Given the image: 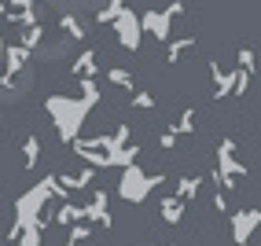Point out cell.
I'll list each match as a JSON object with an SVG mask.
<instances>
[{
  "label": "cell",
  "instance_id": "1",
  "mask_svg": "<svg viewBox=\"0 0 261 246\" xmlns=\"http://www.w3.org/2000/svg\"><path fill=\"white\" fill-rule=\"evenodd\" d=\"M44 107L51 114V121H56V132L63 144H70V140H77L81 125H85V118H89V103L77 99V96H48L44 99Z\"/></svg>",
  "mask_w": 261,
  "mask_h": 246
},
{
  "label": "cell",
  "instance_id": "2",
  "mask_svg": "<svg viewBox=\"0 0 261 246\" xmlns=\"http://www.w3.org/2000/svg\"><path fill=\"white\" fill-rule=\"evenodd\" d=\"M159 184H166L162 173H151V177H147L140 166H125V169H121V180H118V195L125 202H133V206H140Z\"/></svg>",
  "mask_w": 261,
  "mask_h": 246
},
{
  "label": "cell",
  "instance_id": "3",
  "mask_svg": "<svg viewBox=\"0 0 261 246\" xmlns=\"http://www.w3.org/2000/svg\"><path fill=\"white\" fill-rule=\"evenodd\" d=\"M111 26H114V33H118V44H121V48L140 51L144 33H140V19H136V11H133V8H121V11H118V19H114Z\"/></svg>",
  "mask_w": 261,
  "mask_h": 246
},
{
  "label": "cell",
  "instance_id": "4",
  "mask_svg": "<svg viewBox=\"0 0 261 246\" xmlns=\"http://www.w3.org/2000/svg\"><path fill=\"white\" fill-rule=\"evenodd\" d=\"M81 221H85V224H99L103 232H111V228H114V217H111V195H107L103 187L92 195L89 206H81Z\"/></svg>",
  "mask_w": 261,
  "mask_h": 246
},
{
  "label": "cell",
  "instance_id": "5",
  "mask_svg": "<svg viewBox=\"0 0 261 246\" xmlns=\"http://www.w3.org/2000/svg\"><path fill=\"white\" fill-rule=\"evenodd\" d=\"M136 19H140V33H151L154 41H173V19L166 11L147 8L144 15H136Z\"/></svg>",
  "mask_w": 261,
  "mask_h": 246
},
{
  "label": "cell",
  "instance_id": "6",
  "mask_svg": "<svg viewBox=\"0 0 261 246\" xmlns=\"http://www.w3.org/2000/svg\"><path fill=\"white\" fill-rule=\"evenodd\" d=\"M257 224H261V209L257 206L236 209V213H232V242L236 246H247V239L257 232Z\"/></svg>",
  "mask_w": 261,
  "mask_h": 246
},
{
  "label": "cell",
  "instance_id": "7",
  "mask_svg": "<svg viewBox=\"0 0 261 246\" xmlns=\"http://www.w3.org/2000/svg\"><path fill=\"white\" fill-rule=\"evenodd\" d=\"M30 56L33 51H26L22 44H8L4 48V77H19L26 70V63H30Z\"/></svg>",
  "mask_w": 261,
  "mask_h": 246
},
{
  "label": "cell",
  "instance_id": "8",
  "mask_svg": "<svg viewBox=\"0 0 261 246\" xmlns=\"http://www.w3.org/2000/svg\"><path fill=\"white\" fill-rule=\"evenodd\" d=\"M56 180H59V187L70 195V191H81V187H89L92 180H96V169H77V173H56Z\"/></svg>",
  "mask_w": 261,
  "mask_h": 246
},
{
  "label": "cell",
  "instance_id": "9",
  "mask_svg": "<svg viewBox=\"0 0 261 246\" xmlns=\"http://www.w3.org/2000/svg\"><path fill=\"white\" fill-rule=\"evenodd\" d=\"M96 59H99L96 51H92V48H85L81 56H77V59L70 63V74H74L77 81H81V77H96V74H99V66H96Z\"/></svg>",
  "mask_w": 261,
  "mask_h": 246
},
{
  "label": "cell",
  "instance_id": "10",
  "mask_svg": "<svg viewBox=\"0 0 261 246\" xmlns=\"http://www.w3.org/2000/svg\"><path fill=\"white\" fill-rule=\"evenodd\" d=\"M210 74H214V96L224 99V96H232V85H236V70H221L217 63L210 66Z\"/></svg>",
  "mask_w": 261,
  "mask_h": 246
},
{
  "label": "cell",
  "instance_id": "11",
  "mask_svg": "<svg viewBox=\"0 0 261 246\" xmlns=\"http://www.w3.org/2000/svg\"><path fill=\"white\" fill-rule=\"evenodd\" d=\"M136 158H140V147H136V144H125L121 151L107 154V162H111V169H125V166H136Z\"/></svg>",
  "mask_w": 261,
  "mask_h": 246
},
{
  "label": "cell",
  "instance_id": "12",
  "mask_svg": "<svg viewBox=\"0 0 261 246\" xmlns=\"http://www.w3.org/2000/svg\"><path fill=\"white\" fill-rule=\"evenodd\" d=\"M159 217H162L166 224H180V217H184V202L173 199V195L162 199V202H159Z\"/></svg>",
  "mask_w": 261,
  "mask_h": 246
},
{
  "label": "cell",
  "instance_id": "13",
  "mask_svg": "<svg viewBox=\"0 0 261 246\" xmlns=\"http://www.w3.org/2000/svg\"><path fill=\"white\" fill-rule=\"evenodd\" d=\"M56 224H63V228H70V224H81V206H74L70 199H66L59 209H56V217H51Z\"/></svg>",
  "mask_w": 261,
  "mask_h": 246
},
{
  "label": "cell",
  "instance_id": "14",
  "mask_svg": "<svg viewBox=\"0 0 261 246\" xmlns=\"http://www.w3.org/2000/svg\"><path fill=\"white\" fill-rule=\"evenodd\" d=\"M199 187H202V177H180V184H177V195H173V199L191 202V199L199 195Z\"/></svg>",
  "mask_w": 261,
  "mask_h": 246
},
{
  "label": "cell",
  "instance_id": "15",
  "mask_svg": "<svg viewBox=\"0 0 261 246\" xmlns=\"http://www.w3.org/2000/svg\"><path fill=\"white\" fill-rule=\"evenodd\" d=\"M191 48H195V37H177V41H169V48H166V63L173 66V63H177L184 51H191Z\"/></svg>",
  "mask_w": 261,
  "mask_h": 246
},
{
  "label": "cell",
  "instance_id": "16",
  "mask_svg": "<svg viewBox=\"0 0 261 246\" xmlns=\"http://www.w3.org/2000/svg\"><path fill=\"white\" fill-rule=\"evenodd\" d=\"M37 158H41V140L37 136H26L22 140V166L33 169V166H37Z\"/></svg>",
  "mask_w": 261,
  "mask_h": 246
},
{
  "label": "cell",
  "instance_id": "17",
  "mask_svg": "<svg viewBox=\"0 0 261 246\" xmlns=\"http://www.w3.org/2000/svg\"><path fill=\"white\" fill-rule=\"evenodd\" d=\"M59 30H63L70 41H85V26H81L77 15H63V19H59Z\"/></svg>",
  "mask_w": 261,
  "mask_h": 246
},
{
  "label": "cell",
  "instance_id": "18",
  "mask_svg": "<svg viewBox=\"0 0 261 246\" xmlns=\"http://www.w3.org/2000/svg\"><path fill=\"white\" fill-rule=\"evenodd\" d=\"M41 41H44V26H41V22H33V26L22 30V41H19V44H22L26 51H33V48H41Z\"/></svg>",
  "mask_w": 261,
  "mask_h": 246
},
{
  "label": "cell",
  "instance_id": "19",
  "mask_svg": "<svg viewBox=\"0 0 261 246\" xmlns=\"http://www.w3.org/2000/svg\"><path fill=\"white\" fill-rule=\"evenodd\" d=\"M77 89H81L77 99H85L89 107H96V103H99V85H96V77H81V81H77Z\"/></svg>",
  "mask_w": 261,
  "mask_h": 246
},
{
  "label": "cell",
  "instance_id": "20",
  "mask_svg": "<svg viewBox=\"0 0 261 246\" xmlns=\"http://www.w3.org/2000/svg\"><path fill=\"white\" fill-rule=\"evenodd\" d=\"M89 235H92V224H85V221H81V224H70V232H66V242H63V246H81Z\"/></svg>",
  "mask_w": 261,
  "mask_h": 246
},
{
  "label": "cell",
  "instance_id": "21",
  "mask_svg": "<svg viewBox=\"0 0 261 246\" xmlns=\"http://www.w3.org/2000/svg\"><path fill=\"white\" fill-rule=\"evenodd\" d=\"M107 81L118 85V89H133V74H129V70H121V66H111L107 70Z\"/></svg>",
  "mask_w": 261,
  "mask_h": 246
},
{
  "label": "cell",
  "instance_id": "22",
  "mask_svg": "<svg viewBox=\"0 0 261 246\" xmlns=\"http://www.w3.org/2000/svg\"><path fill=\"white\" fill-rule=\"evenodd\" d=\"M191 129H195V111H184L180 118H177V125H173V132H177V136H184V132H191Z\"/></svg>",
  "mask_w": 261,
  "mask_h": 246
},
{
  "label": "cell",
  "instance_id": "23",
  "mask_svg": "<svg viewBox=\"0 0 261 246\" xmlns=\"http://www.w3.org/2000/svg\"><path fill=\"white\" fill-rule=\"evenodd\" d=\"M239 66L236 70H243V74H254V48H239Z\"/></svg>",
  "mask_w": 261,
  "mask_h": 246
},
{
  "label": "cell",
  "instance_id": "24",
  "mask_svg": "<svg viewBox=\"0 0 261 246\" xmlns=\"http://www.w3.org/2000/svg\"><path fill=\"white\" fill-rule=\"evenodd\" d=\"M41 228H26V232L19 235V239H15V242H19V246H41Z\"/></svg>",
  "mask_w": 261,
  "mask_h": 246
},
{
  "label": "cell",
  "instance_id": "25",
  "mask_svg": "<svg viewBox=\"0 0 261 246\" xmlns=\"http://www.w3.org/2000/svg\"><path fill=\"white\" fill-rule=\"evenodd\" d=\"M250 77H254V74H243V70H236V85H232V96H247V89H250Z\"/></svg>",
  "mask_w": 261,
  "mask_h": 246
},
{
  "label": "cell",
  "instance_id": "26",
  "mask_svg": "<svg viewBox=\"0 0 261 246\" xmlns=\"http://www.w3.org/2000/svg\"><path fill=\"white\" fill-rule=\"evenodd\" d=\"M129 103H133L136 111H151V107H154V96H151V92H133Z\"/></svg>",
  "mask_w": 261,
  "mask_h": 246
},
{
  "label": "cell",
  "instance_id": "27",
  "mask_svg": "<svg viewBox=\"0 0 261 246\" xmlns=\"http://www.w3.org/2000/svg\"><path fill=\"white\" fill-rule=\"evenodd\" d=\"M177 140H180V136L173 132V129H162V132H159V147H162V151H173V147H177Z\"/></svg>",
  "mask_w": 261,
  "mask_h": 246
},
{
  "label": "cell",
  "instance_id": "28",
  "mask_svg": "<svg viewBox=\"0 0 261 246\" xmlns=\"http://www.w3.org/2000/svg\"><path fill=\"white\" fill-rule=\"evenodd\" d=\"M214 209L217 213H228V195L224 191H214Z\"/></svg>",
  "mask_w": 261,
  "mask_h": 246
},
{
  "label": "cell",
  "instance_id": "29",
  "mask_svg": "<svg viewBox=\"0 0 261 246\" xmlns=\"http://www.w3.org/2000/svg\"><path fill=\"white\" fill-rule=\"evenodd\" d=\"M162 11L169 15V19H177V15H184V0H173V4H166Z\"/></svg>",
  "mask_w": 261,
  "mask_h": 246
},
{
  "label": "cell",
  "instance_id": "30",
  "mask_svg": "<svg viewBox=\"0 0 261 246\" xmlns=\"http://www.w3.org/2000/svg\"><path fill=\"white\" fill-rule=\"evenodd\" d=\"M166 246H173V242H166Z\"/></svg>",
  "mask_w": 261,
  "mask_h": 246
}]
</instances>
